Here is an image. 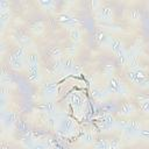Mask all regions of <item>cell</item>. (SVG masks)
Instances as JSON below:
<instances>
[{
    "label": "cell",
    "instance_id": "33",
    "mask_svg": "<svg viewBox=\"0 0 149 149\" xmlns=\"http://www.w3.org/2000/svg\"><path fill=\"white\" fill-rule=\"evenodd\" d=\"M30 149H48V146L44 142L41 141H35V143L33 144V147Z\"/></svg>",
    "mask_w": 149,
    "mask_h": 149
},
{
    "label": "cell",
    "instance_id": "36",
    "mask_svg": "<svg viewBox=\"0 0 149 149\" xmlns=\"http://www.w3.org/2000/svg\"><path fill=\"white\" fill-rule=\"evenodd\" d=\"M83 72V69H81V66L80 65H78V64H76L74 66H73V69H72V72H71V74H76V76H78V74H80Z\"/></svg>",
    "mask_w": 149,
    "mask_h": 149
},
{
    "label": "cell",
    "instance_id": "32",
    "mask_svg": "<svg viewBox=\"0 0 149 149\" xmlns=\"http://www.w3.org/2000/svg\"><path fill=\"white\" fill-rule=\"evenodd\" d=\"M140 139H143L149 142V126L148 127H142L140 132Z\"/></svg>",
    "mask_w": 149,
    "mask_h": 149
},
{
    "label": "cell",
    "instance_id": "25",
    "mask_svg": "<svg viewBox=\"0 0 149 149\" xmlns=\"http://www.w3.org/2000/svg\"><path fill=\"white\" fill-rule=\"evenodd\" d=\"M37 5L41 7V9L43 10H47V12H51L54 10L56 3L51 0H44V1H37Z\"/></svg>",
    "mask_w": 149,
    "mask_h": 149
},
{
    "label": "cell",
    "instance_id": "28",
    "mask_svg": "<svg viewBox=\"0 0 149 149\" xmlns=\"http://www.w3.org/2000/svg\"><path fill=\"white\" fill-rule=\"evenodd\" d=\"M34 143H35L34 139H33L30 135H28V134H26V135L22 137V140H21V144H22L24 148H27V149H30Z\"/></svg>",
    "mask_w": 149,
    "mask_h": 149
},
{
    "label": "cell",
    "instance_id": "38",
    "mask_svg": "<svg viewBox=\"0 0 149 149\" xmlns=\"http://www.w3.org/2000/svg\"><path fill=\"white\" fill-rule=\"evenodd\" d=\"M144 84H146V86H147V87H149V80H147Z\"/></svg>",
    "mask_w": 149,
    "mask_h": 149
},
{
    "label": "cell",
    "instance_id": "30",
    "mask_svg": "<svg viewBox=\"0 0 149 149\" xmlns=\"http://www.w3.org/2000/svg\"><path fill=\"white\" fill-rule=\"evenodd\" d=\"M102 72H104V74H105L106 77H108V78L113 77V76H114V65H113V64H107V65H105L104 69H102Z\"/></svg>",
    "mask_w": 149,
    "mask_h": 149
},
{
    "label": "cell",
    "instance_id": "4",
    "mask_svg": "<svg viewBox=\"0 0 149 149\" xmlns=\"http://www.w3.org/2000/svg\"><path fill=\"white\" fill-rule=\"evenodd\" d=\"M77 129H78V125L74 121V119L68 115H62L59 123L56 128V132L62 136H72L76 134Z\"/></svg>",
    "mask_w": 149,
    "mask_h": 149
},
{
    "label": "cell",
    "instance_id": "14",
    "mask_svg": "<svg viewBox=\"0 0 149 149\" xmlns=\"http://www.w3.org/2000/svg\"><path fill=\"white\" fill-rule=\"evenodd\" d=\"M118 114H119L120 116H122V118H130V116H134V115L136 114V107H135V105H134L133 102L126 101V102H123V104L120 106V108H119V111H118Z\"/></svg>",
    "mask_w": 149,
    "mask_h": 149
},
{
    "label": "cell",
    "instance_id": "22",
    "mask_svg": "<svg viewBox=\"0 0 149 149\" xmlns=\"http://www.w3.org/2000/svg\"><path fill=\"white\" fill-rule=\"evenodd\" d=\"M29 29H30V31L35 36H38V35H41L44 31L45 26H44V22H42V21H35L34 23L30 24V28Z\"/></svg>",
    "mask_w": 149,
    "mask_h": 149
},
{
    "label": "cell",
    "instance_id": "3",
    "mask_svg": "<svg viewBox=\"0 0 149 149\" xmlns=\"http://www.w3.org/2000/svg\"><path fill=\"white\" fill-rule=\"evenodd\" d=\"M27 49L24 47H16L8 57V63L12 70L14 71H21L27 65Z\"/></svg>",
    "mask_w": 149,
    "mask_h": 149
},
{
    "label": "cell",
    "instance_id": "19",
    "mask_svg": "<svg viewBox=\"0 0 149 149\" xmlns=\"http://www.w3.org/2000/svg\"><path fill=\"white\" fill-rule=\"evenodd\" d=\"M76 65L74 59L72 57H65L62 62V74H71L73 66Z\"/></svg>",
    "mask_w": 149,
    "mask_h": 149
},
{
    "label": "cell",
    "instance_id": "27",
    "mask_svg": "<svg viewBox=\"0 0 149 149\" xmlns=\"http://www.w3.org/2000/svg\"><path fill=\"white\" fill-rule=\"evenodd\" d=\"M128 19L132 22H137L141 20V13L139 9H130L128 12Z\"/></svg>",
    "mask_w": 149,
    "mask_h": 149
},
{
    "label": "cell",
    "instance_id": "23",
    "mask_svg": "<svg viewBox=\"0 0 149 149\" xmlns=\"http://www.w3.org/2000/svg\"><path fill=\"white\" fill-rule=\"evenodd\" d=\"M62 115H58V114H54V115H48L47 116V126L51 129H56L58 123H59V120H61Z\"/></svg>",
    "mask_w": 149,
    "mask_h": 149
},
{
    "label": "cell",
    "instance_id": "2",
    "mask_svg": "<svg viewBox=\"0 0 149 149\" xmlns=\"http://www.w3.org/2000/svg\"><path fill=\"white\" fill-rule=\"evenodd\" d=\"M27 76L31 84H40L42 79L41 65L37 54H29L27 57Z\"/></svg>",
    "mask_w": 149,
    "mask_h": 149
},
{
    "label": "cell",
    "instance_id": "16",
    "mask_svg": "<svg viewBox=\"0 0 149 149\" xmlns=\"http://www.w3.org/2000/svg\"><path fill=\"white\" fill-rule=\"evenodd\" d=\"M109 94H111V93L107 91V88L97 87V86H94V87H92V88H91V95L93 97V99H94V100L100 101V102L106 101V100L108 99Z\"/></svg>",
    "mask_w": 149,
    "mask_h": 149
},
{
    "label": "cell",
    "instance_id": "37",
    "mask_svg": "<svg viewBox=\"0 0 149 149\" xmlns=\"http://www.w3.org/2000/svg\"><path fill=\"white\" fill-rule=\"evenodd\" d=\"M109 142H111V148L112 149H118L120 147V141L119 140H112Z\"/></svg>",
    "mask_w": 149,
    "mask_h": 149
},
{
    "label": "cell",
    "instance_id": "6",
    "mask_svg": "<svg viewBox=\"0 0 149 149\" xmlns=\"http://www.w3.org/2000/svg\"><path fill=\"white\" fill-rule=\"evenodd\" d=\"M109 48L112 52L114 54V56L118 58L119 63H121L122 65H126L127 64V50L125 49L123 42L118 37H112Z\"/></svg>",
    "mask_w": 149,
    "mask_h": 149
},
{
    "label": "cell",
    "instance_id": "39",
    "mask_svg": "<svg viewBox=\"0 0 149 149\" xmlns=\"http://www.w3.org/2000/svg\"><path fill=\"white\" fill-rule=\"evenodd\" d=\"M74 149H78V148H74Z\"/></svg>",
    "mask_w": 149,
    "mask_h": 149
},
{
    "label": "cell",
    "instance_id": "34",
    "mask_svg": "<svg viewBox=\"0 0 149 149\" xmlns=\"http://www.w3.org/2000/svg\"><path fill=\"white\" fill-rule=\"evenodd\" d=\"M102 108H104V114H112L113 112L116 111V108H115L114 106H111V105H108V104H105Z\"/></svg>",
    "mask_w": 149,
    "mask_h": 149
},
{
    "label": "cell",
    "instance_id": "9",
    "mask_svg": "<svg viewBox=\"0 0 149 149\" xmlns=\"http://www.w3.org/2000/svg\"><path fill=\"white\" fill-rule=\"evenodd\" d=\"M114 9L109 5H101V7L95 12V19L102 23H109L113 21Z\"/></svg>",
    "mask_w": 149,
    "mask_h": 149
},
{
    "label": "cell",
    "instance_id": "7",
    "mask_svg": "<svg viewBox=\"0 0 149 149\" xmlns=\"http://www.w3.org/2000/svg\"><path fill=\"white\" fill-rule=\"evenodd\" d=\"M126 78L129 83H132L134 85H142L147 81V73L143 69L137 66V68L129 69L126 72Z\"/></svg>",
    "mask_w": 149,
    "mask_h": 149
},
{
    "label": "cell",
    "instance_id": "8",
    "mask_svg": "<svg viewBox=\"0 0 149 149\" xmlns=\"http://www.w3.org/2000/svg\"><path fill=\"white\" fill-rule=\"evenodd\" d=\"M69 101H70V105H71L73 112H74L78 116H80L81 113L84 112L85 102H86V100H85V98L83 97V94L79 93V92H77V91H73V92L70 94Z\"/></svg>",
    "mask_w": 149,
    "mask_h": 149
},
{
    "label": "cell",
    "instance_id": "15",
    "mask_svg": "<svg viewBox=\"0 0 149 149\" xmlns=\"http://www.w3.org/2000/svg\"><path fill=\"white\" fill-rule=\"evenodd\" d=\"M2 126L5 128H8V129H12L16 121H17V116H16V113L14 111H7V112H3L2 113Z\"/></svg>",
    "mask_w": 149,
    "mask_h": 149
},
{
    "label": "cell",
    "instance_id": "11",
    "mask_svg": "<svg viewBox=\"0 0 149 149\" xmlns=\"http://www.w3.org/2000/svg\"><path fill=\"white\" fill-rule=\"evenodd\" d=\"M41 92L45 100H55L58 95V84L56 81H48L43 84Z\"/></svg>",
    "mask_w": 149,
    "mask_h": 149
},
{
    "label": "cell",
    "instance_id": "13",
    "mask_svg": "<svg viewBox=\"0 0 149 149\" xmlns=\"http://www.w3.org/2000/svg\"><path fill=\"white\" fill-rule=\"evenodd\" d=\"M37 108L40 109L41 113L45 114L47 116L57 114V105H56V102L54 100H44V101L38 104Z\"/></svg>",
    "mask_w": 149,
    "mask_h": 149
},
{
    "label": "cell",
    "instance_id": "1",
    "mask_svg": "<svg viewBox=\"0 0 149 149\" xmlns=\"http://www.w3.org/2000/svg\"><path fill=\"white\" fill-rule=\"evenodd\" d=\"M116 128L122 130L123 137L126 140L133 141L140 137V132L142 129V126L136 120H121V121H116Z\"/></svg>",
    "mask_w": 149,
    "mask_h": 149
},
{
    "label": "cell",
    "instance_id": "12",
    "mask_svg": "<svg viewBox=\"0 0 149 149\" xmlns=\"http://www.w3.org/2000/svg\"><path fill=\"white\" fill-rule=\"evenodd\" d=\"M98 127L101 132H111L116 128V120L112 114H102V116L98 119Z\"/></svg>",
    "mask_w": 149,
    "mask_h": 149
},
{
    "label": "cell",
    "instance_id": "29",
    "mask_svg": "<svg viewBox=\"0 0 149 149\" xmlns=\"http://www.w3.org/2000/svg\"><path fill=\"white\" fill-rule=\"evenodd\" d=\"M77 43H72L71 42V44L69 45V47H66V50H65V55L68 56V57H72L73 58V56L76 55V52H77Z\"/></svg>",
    "mask_w": 149,
    "mask_h": 149
},
{
    "label": "cell",
    "instance_id": "31",
    "mask_svg": "<svg viewBox=\"0 0 149 149\" xmlns=\"http://www.w3.org/2000/svg\"><path fill=\"white\" fill-rule=\"evenodd\" d=\"M10 12L9 10H7V12H1L0 13V21H1V24L2 26H5L7 22H9V20H10Z\"/></svg>",
    "mask_w": 149,
    "mask_h": 149
},
{
    "label": "cell",
    "instance_id": "21",
    "mask_svg": "<svg viewBox=\"0 0 149 149\" xmlns=\"http://www.w3.org/2000/svg\"><path fill=\"white\" fill-rule=\"evenodd\" d=\"M48 55L52 61H58L64 58V50L59 47H51L48 50Z\"/></svg>",
    "mask_w": 149,
    "mask_h": 149
},
{
    "label": "cell",
    "instance_id": "17",
    "mask_svg": "<svg viewBox=\"0 0 149 149\" xmlns=\"http://www.w3.org/2000/svg\"><path fill=\"white\" fill-rule=\"evenodd\" d=\"M95 135L93 132L91 130H85L78 139V142L79 144H81L83 147H91L95 143Z\"/></svg>",
    "mask_w": 149,
    "mask_h": 149
},
{
    "label": "cell",
    "instance_id": "35",
    "mask_svg": "<svg viewBox=\"0 0 149 149\" xmlns=\"http://www.w3.org/2000/svg\"><path fill=\"white\" fill-rule=\"evenodd\" d=\"M7 10H9V2L6 1V0L0 1V13L1 12H7Z\"/></svg>",
    "mask_w": 149,
    "mask_h": 149
},
{
    "label": "cell",
    "instance_id": "18",
    "mask_svg": "<svg viewBox=\"0 0 149 149\" xmlns=\"http://www.w3.org/2000/svg\"><path fill=\"white\" fill-rule=\"evenodd\" d=\"M95 41H97V43L99 45L106 48V47H109L111 41H112V36H109L107 33L100 30V31L95 33Z\"/></svg>",
    "mask_w": 149,
    "mask_h": 149
},
{
    "label": "cell",
    "instance_id": "5",
    "mask_svg": "<svg viewBox=\"0 0 149 149\" xmlns=\"http://www.w3.org/2000/svg\"><path fill=\"white\" fill-rule=\"evenodd\" d=\"M106 88L111 94H115V95H120V97H128L129 95V91H128L127 86L121 81L120 78H118L115 76L108 78L107 84H106Z\"/></svg>",
    "mask_w": 149,
    "mask_h": 149
},
{
    "label": "cell",
    "instance_id": "26",
    "mask_svg": "<svg viewBox=\"0 0 149 149\" xmlns=\"http://www.w3.org/2000/svg\"><path fill=\"white\" fill-rule=\"evenodd\" d=\"M93 149H112L111 148V142L101 139V140H97L95 143L93 144Z\"/></svg>",
    "mask_w": 149,
    "mask_h": 149
},
{
    "label": "cell",
    "instance_id": "24",
    "mask_svg": "<svg viewBox=\"0 0 149 149\" xmlns=\"http://www.w3.org/2000/svg\"><path fill=\"white\" fill-rule=\"evenodd\" d=\"M139 106H140V111L143 115L149 116V98H142L139 101Z\"/></svg>",
    "mask_w": 149,
    "mask_h": 149
},
{
    "label": "cell",
    "instance_id": "20",
    "mask_svg": "<svg viewBox=\"0 0 149 149\" xmlns=\"http://www.w3.org/2000/svg\"><path fill=\"white\" fill-rule=\"evenodd\" d=\"M68 35H69V38L72 43H78L81 41L83 38V31L79 27H74V28H71L68 30Z\"/></svg>",
    "mask_w": 149,
    "mask_h": 149
},
{
    "label": "cell",
    "instance_id": "10",
    "mask_svg": "<svg viewBox=\"0 0 149 149\" xmlns=\"http://www.w3.org/2000/svg\"><path fill=\"white\" fill-rule=\"evenodd\" d=\"M57 22L61 26H63L65 28H69V29L74 28V27H79V20L74 15H72L70 13H66V12H63V13L58 14Z\"/></svg>",
    "mask_w": 149,
    "mask_h": 149
}]
</instances>
